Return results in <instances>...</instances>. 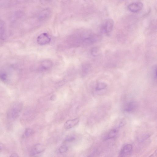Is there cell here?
I'll return each instance as SVG.
<instances>
[{
  "instance_id": "19",
  "label": "cell",
  "mask_w": 157,
  "mask_h": 157,
  "mask_svg": "<svg viewBox=\"0 0 157 157\" xmlns=\"http://www.w3.org/2000/svg\"><path fill=\"white\" fill-rule=\"evenodd\" d=\"M156 72H157V69H156V66H155L153 69V75L154 76V79H156Z\"/></svg>"
},
{
  "instance_id": "5",
  "label": "cell",
  "mask_w": 157,
  "mask_h": 157,
  "mask_svg": "<svg viewBox=\"0 0 157 157\" xmlns=\"http://www.w3.org/2000/svg\"><path fill=\"white\" fill-rule=\"evenodd\" d=\"M37 40L39 44L43 45L48 44L50 41L51 38L48 34L43 33L38 36Z\"/></svg>"
},
{
  "instance_id": "20",
  "label": "cell",
  "mask_w": 157,
  "mask_h": 157,
  "mask_svg": "<svg viewBox=\"0 0 157 157\" xmlns=\"http://www.w3.org/2000/svg\"><path fill=\"white\" fill-rule=\"evenodd\" d=\"M4 147L5 146L4 144L0 142V152L4 149Z\"/></svg>"
},
{
  "instance_id": "16",
  "label": "cell",
  "mask_w": 157,
  "mask_h": 157,
  "mask_svg": "<svg viewBox=\"0 0 157 157\" xmlns=\"http://www.w3.org/2000/svg\"><path fill=\"white\" fill-rule=\"evenodd\" d=\"M98 49L97 47H94L91 50V54L94 56H96L98 54Z\"/></svg>"
},
{
  "instance_id": "21",
  "label": "cell",
  "mask_w": 157,
  "mask_h": 157,
  "mask_svg": "<svg viewBox=\"0 0 157 157\" xmlns=\"http://www.w3.org/2000/svg\"><path fill=\"white\" fill-rule=\"evenodd\" d=\"M10 157H19V156L17 153H13L11 154Z\"/></svg>"
},
{
  "instance_id": "7",
  "label": "cell",
  "mask_w": 157,
  "mask_h": 157,
  "mask_svg": "<svg viewBox=\"0 0 157 157\" xmlns=\"http://www.w3.org/2000/svg\"><path fill=\"white\" fill-rule=\"evenodd\" d=\"M132 150V146L130 144H127L121 150L119 157H126L129 155Z\"/></svg>"
},
{
  "instance_id": "13",
  "label": "cell",
  "mask_w": 157,
  "mask_h": 157,
  "mask_svg": "<svg viewBox=\"0 0 157 157\" xmlns=\"http://www.w3.org/2000/svg\"><path fill=\"white\" fill-rule=\"evenodd\" d=\"M107 86V85L105 83L99 82L97 84L95 89L97 90H100L105 89Z\"/></svg>"
},
{
  "instance_id": "9",
  "label": "cell",
  "mask_w": 157,
  "mask_h": 157,
  "mask_svg": "<svg viewBox=\"0 0 157 157\" xmlns=\"http://www.w3.org/2000/svg\"><path fill=\"white\" fill-rule=\"evenodd\" d=\"M52 63L49 60L43 61L40 66V69L42 71H45L50 69L52 66Z\"/></svg>"
},
{
  "instance_id": "4",
  "label": "cell",
  "mask_w": 157,
  "mask_h": 157,
  "mask_svg": "<svg viewBox=\"0 0 157 157\" xmlns=\"http://www.w3.org/2000/svg\"><path fill=\"white\" fill-rule=\"evenodd\" d=\"M143 7V3L140 1H138L133 2L129 4L128 6V8L131 12L136 13L141 10Z\"/></svg>"
},
{
  "instance_id": "11",
  "label": "cell",
  "mask_w": 157,
  "mask_h": 157,
  "mask_svg": "<svg viewBox=\"0 0 157 157\" xmlns=\"http://www.w3.org/2000/svg\"><path fill=\"white\" fill-rule=\"evenodd\" d=\"M50 14V10L48 9H46L43 10L40 13L39 18L40 20H43L46 19L49 17Z\"/></svg>"
},
{
  "instance_id": "8",
  "label": "cell",
  "mask_w": 157,
  "mask_h": 157,
  "mask_svg": "<svg viewBox=\"0 0 157 157\" xmlns=\"http://www.w3.org/2000/svg\"><path fill=\"white\" fill-rule=\"evenodd\" d=\"M79 119L76 118L67 121L64 124V128L66 129H70L76 126L79 122Z\"/></svg>"
},
{
  "instance_id": "3",
  "label": "cell",
  "mask_w": 157,
  "mask_h": 157,
  "mask_svg": "<svg viewBox=\"0 0 157 157\" xmlns=\"http://www.w3.org/2000/svg\"><path fill=\"white\" fill-rule=\"evenodd\" d=\"M44 149L43 145L39 144H36L31 148L30 151V155L31 157H33L43 152Z\"/></svg>"
},
{
  "instance_id": "12",
  "label": "cell",
  "mask_w": 157,
  "mask_h": 157,
  "mask_svg": "<svg viewBox=\"0 0 157 157\" xmlns=\"http://www.w3.org/2000/svg\"><path fill=\"white\" fill-rule=\"evenodd\" d=\"M5 26L4 23L2 20H0V39H2L4 34Z\"/></svg>"
},
{
  "instance_id": "15",
  "label": "cell",
  "mask_w": 157,
  "mask_h": 157,
  "mask_svg": "<svg viewBox=\"0 0 157 157\" xmlns=\"http://www.w3.org/2000/svg\"><path fill=\"white\" fill-rule=\"evenodd\" d=\"M68 149V147L66 145H63L60 147L59 151L60 153H62L66 152Z\"/></svg>"
},
{
  "instance_id": "1",
  "label": "cell",
  "mask_w": 157,
  "mask_h": 157,
  "mask_svg": "<svg viewBox=\"0 0 157 157\" xmlns=\"http://www.w3.org/2000/svg\"><path fill=\"white\" fill-rule=\"evenodd\" d=\"M22 108V104L20 102L14 103L10 108L7 111V118L11 120L16 119L18 116Z\"/></svg>"
},
{
  "instance_id": "18",
  "label": "cell",
  "mask_w": 157,
  "mask_h": 157,
  "mask_svg": "<svg viewBox=\"0 0 157 157\" xmlns=\"http://www.w3.org/2000/svg\"><path fill=\"white\" fill-rule=\"evenodd\" d=\"M75 140V137L72 136H69L66 138L65 141L67 142H72Z\"/></svg>"
},
{
  "instance_id": "14",
  "label": "cell",
  "mask_w": 157,
  "mask_h": 157,
  "mask_svg": "<svg viewBox=\"0 0 157 157\" xmlns=\"http://www.w3.org/2000/svg\"><path fill=\"white\" fill-rule=\"evenodd\" d=\"M33 133V131L32 129L27 128L25 130L24 135L26 137H28L32 135Z\"/></svg>"
},
{
  "instance_id": "17",
  "label": "cell",
  "mask_w": 157,
  "mask_h": 157,
  "mask_svg": "<svg viewBox=\"0 0 157 157\" xmlns=\"http://www.w3.org/2000/svg\"><path fill=\"white\" fill-rule=\"evenodd\" d=\"M7 78V75L6 73H2L0 74V79L3 81L6 80Z\"/></svg>"
},
{
  "instance_id": "10",
  "label": "cell",
  "mask_w": 157,
  "mask_h": 157,
  "mask_svg": "<svg viewBox=\"0 0 157 157\" xmlns=\"http://www.w3.org/2000/svg\"><path fill=\"white\" fill-rule=\"evenodd\" d=\"M118 133V130L116 128L111 130L105 136L104 140H107L115 137Z\"/></svg>"
},
{
  "instance_id": "6",
  "label": "cell",
  "mask_w": 157,
  "mask_h": 157,
  "mask_svg": "<svg viewBox=\"0 0 157 157\" xmlns=\"http://www.w3.org/2000/svg\"><path fill=\"white\" fill-rule=\"evenodd\" d=\"M137 107V103L135 101H132L125 104L124 107V109L126 112L131 113L134 111Z\"/></svg>"
},
{
  "instance_id": "2",
  "label": "cell",
  "mask_w": 157,
  "mask_h": 157,
  "mask_svg": "<svg viewBox=\"0 0 157 157\" xmlns=\"http://www.w3.org/2000/svg\"><path fill=\"white\" fill-rule=\"evenodd\" d=\"M114 25V21L112 19L108 18L105 20L101 26V32L104 34H108L112 31Z\"/></svg>"
},
{
  "instance_id": "22",
  "label": "cell",
  "mask_w": 157,
  "mask_h": 157,
  "mask_svg": "<svg viewBox=\"0 0 157 157\" xmlns=\"http://www.w3.org/2000/svg\"><path fill=\"white\" fill-rule=\"evenodd\" d=\"M156 152L155 151L154 153L151 155L149 157H156Z\"/></svg>"
}]
</instances>
